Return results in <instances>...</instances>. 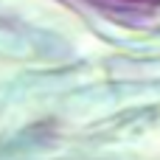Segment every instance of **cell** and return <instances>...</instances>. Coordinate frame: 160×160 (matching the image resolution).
I'll use <instances>...</instances> for the list:
<instances>
[{"instance_id":"6da1fadb","label":"cell","mask_w":160,"mask_h":160,"mask_svg":"<svg viewBox=\"0 0 160 160\" xmlns=\"http://www.w3.org/2000/svg\"><path fill=\"white\" fill-rule=\"evenodd\" d=\"M101 3H112V6H152L160 0H101Z\"/></svg>"}]
</instances>
